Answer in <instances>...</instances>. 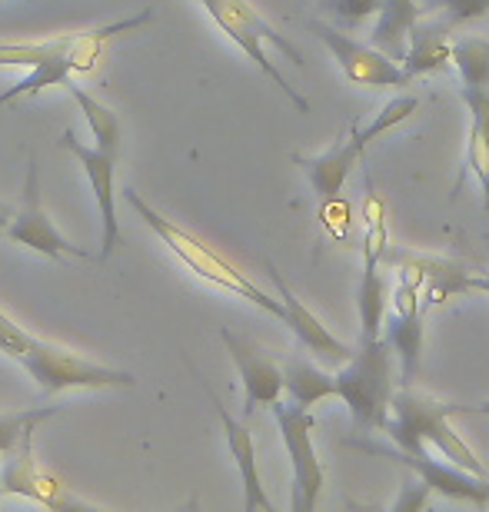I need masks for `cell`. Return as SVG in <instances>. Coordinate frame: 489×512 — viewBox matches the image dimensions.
<instances>
[{"label":"cell","mask_w":489,"mask_h":512,"mask_svg":"<svg viewBox=\"0 0 489 512\" xmlns=\"http://www.w3.org/2000/svg\"><path fill=\"white\" fill-rule=\"evenodd\" d=\"M120 197H124L127 207L134 210L137 217L157 233V240H163V247H167L173 256H177V260L187 266L190 273H197L200 280H207L210 286H220V290L243 296V300L253 303L257 310H263V313H270V316H277V320H283V303L277 300V296L263 293L257 283L247 280V276H243L233 263L223 260L220 253H213L207 243L197 240L193 233H187L183 227H177L173 220L163 217V213L150 207V203L140 197L134 187H127L124 193H120Z\"/></svg>","instance_id":"cell-2"},{"label":"cell","mask_w":489,"mask_h":512,"mask_svg":"<svg viewBox=\"0 0 489 512\" xmlns=\"http://www.w3.org/2000/svg\"><path fill=\"white\" fill-rule=\"evenodd\" d=\"M220 4L227 7L230 14L240 20V24H247V27L253 30V34H257V37L263 40V44H273L277 50H283V54H287L297 67L303 64V54H300V50L293 47L283 34H277V30H273V27L267 24V20H263V17L257 14V7H250V0H220Z\"/></svg>","instance_id":"cell-24"},{"label":"cell","mask_w":489,"mask_h":512,"mask_svg":"<svg viewBox=\"0 0 489 512\" xmlns=\"http://www.w3.org/2000/svg\"><path fill=\"white\" fill-rule=\"evenodd\" d=\"M280 373H283V389H287L290 403H297L303 409L317 406L326 396H336V380L330 373H323L320 366H313L310 360L287 356V360L280 363Z\"/></svg>","instance_id":"cell-20"},{"label":"cell","mask_w":489,"mask_h":512,"mask_svg":"<svg viewBox=\"0 0 489 512\" xmlns=\"http://www.w3.org/2000/svg\"><path fill=\"white\" fill-rule=\"evenodd\" d=\"M220 340L227 346L233 366L240 373V383H243V413H257L260 406H273L277 399L283 396V373H280V363L273 356L257 346L247 336L233 333L223 326L220 330Z\"/></svg>","instance_id":"cell-12"},{"label":"cell","mask_w":489,"mask_h":512,"mask_svg":"<svg viewBox=\"0 0 489 512\" xmlns=\"http://www.w3.org/2000/svg\"><path fill=\"white\" fill-rule=\"evenodd\" d=\"M30 340H34V333H27L17 320H10V316L0 310V353L10 356V360H17V356L30 346Z\"/></svg>","instance_id":"cell-28"},{"label":"cell","mask_w":489,"mask_h":512,"mask_svg":"<svg viewBox=\"0 0 489 512\" xmlns=\"http://www.w3.org/2000/svg\"><path fill=\"white\" fill-rule=\"evenodd\" d=\"M17 496V499H30L37 506L57 509V512H94L100 506L87 503L84 496H77L74 489L60 483L57 476H50L44 466L34 459V446L30 439H24L10 459L0 469V499Z\"/></svg>","instance_id":"cell-9"},{"label":"cell","mask_w":489,"mask_h":512,"mask_svg":"<svg viewBox=\"0 0 489 512\" xmlns=\"http://www.w3.org/2000/svg\"><path fill=\"white\" fill-rule=\"evenodd\" d=\"M60 406H34V409H10L0 413V456H10L24 439H34L37 426L57 416Z\"/></svg>","instance_id":"cell-23"},{"label":"cell","mask_w":489,"mask_h":512,"mask_svg":"<svg viewBox=\"0 0 489 512\" xmlns=\"http://www.w3.org/2000/svg\"><path fill=\"white\" fill-rule=\"evenodd\" d=\"M267 273H270V280H273V286H277V300L283 303V323L290 326L293 333H297V340L307 346V350L317 356V360H323V363H330V366H340V363H346L350 360V346L346 343H340L336 336L326 330V326L313 316L307 306H303L300 300H297V293L290 290L287 283H283V276H280V270L273 266L270 260H267Z\"/></svg>","instance_id":"cell-13"},{"label":"cell","mask_w":489,"mask_h":512,"mask_svg":"<svg viewBox=\"0 0 489 512\" xmlns=\"http://www.w3.org/2000/svg\"><path fill=\"white\" fill-rule=\"evenodd\" d=\"M426 499H430V486H426L423 479H416V483H406L403 496L396 499L393 509H396V512H403V509H423V506H426Z\"/></svg>","instance_id":"cell-29"},{"label":"cell","mask_w":489,"mask_h":512,"mask_svg":"<svg viewBox=\"0 0 489 512\" xmlns=\"http://www.w3.org/2000/svg\"><path fill=\"white\" fill-rule=\"evenodd\" d=\"M307 30L320 40L326 50H330L333 60L346 74V80H353V84H363V87H373V90L410 87L413 84V77L406 74L396 60L380 54V50H373L370 44H360V40H353L350 34H343V30L336 24H330V20L310 17Z\"/></svg>","instance_id":"cell-8"},{"label":"cell","mask_w":489,"mask_h":512,"mask_svg":"<svg viewBox=\"0 0 489 512\" xmlns=\"http://www.w3.org/2000/svg\"><path fill=\"white\" fill-rule=\"evenodd\" d=\"M423 14H440L450 27L460 24H473L489 14V0H430V4L420 7Z\"/></svg>","instance_id":"cell-27"},{"label":"cell","mask_w":489,"mask_h":512,"mask_svg":"<svg viewBox=\"0 0 489 512\" xmlns=\"http://www.w3.org/2000/svg\"><path fill=\"white\" fill-rule=\"evenodd\" d=\"M383 326L393 356L400 360L403 383L410 386V380L420 370V353H423V310H386Z\"/></svg>","instance_id":"cell-18"},{"label":"cell","mask_w":489,"mask_h":512,"mask_svg":"<svg viewBox=\"0 0 489 512\" xmlns=\"http://www.w3.org/2000/svg\"><path fill=\"white\" fill-rule=\"evenodd\" d=\"M64 87H67V94L74 97V104L80 107V114H84L90 137H94V147L107 153H120V117L107 104H100L94 94H87L84 87L74 84L70 77L64 80Z\"/></svg>","instance_id":"cell-21"},{"label":"cell","mask_w":489,"mask_h":512,"mask_svg":"<svg viewBox=\"0 0 489 512\" xmlns=\"http://www.w3.org/2000/svg\"><path fill=\"white\" fill-rule=\"evenodd\" d=\"M17 363L30 373V380L44 393H67V389H130L137 386V376L117 366L87 360L74 350H64L47 340H30V346L17 356Z\"/></svg>","instance_id":"cell-5"},{"label":"cell","mask_w":489,"mask_h":512,"mask_svg":"<svg viewBox=\"0 0 489 512\" xmlns=\"http://www.w3.org/2000/svg\"><path fill=\"white\" fill-rule=\"evenodd\" d=\"M470 290L489 293V276H470Z\"/></svg>","instance_id":"cell-31"},{"label":"cell","mask_w":489,"mask_h":512,"mask_svg":"<svg viewBox=\"0 0 489 512\" xmlns=\"http://www.w3.org/2000/svg\"><path fill=\"white\" fill-rule=\"evenodd\" d=\"M450 37H453V27L446 24L443 17L423 14L410 27L406 54L400 60V67L413 80L426 77V74H436V70H446V64H450Z\"/></svg>","instance_id":"cell-16"},{"label":"cell","mask_w":489,"mask_h":512,"mask_svg":"<svg viewBox=\"0 0 489 512\" xmlns=\"http://www.w3.org/2000/svg\"><path fill=\"white\" fill-rule=\"evenodd\" d=\"M7 240L17 243L30 253H40L47 260H60V256H70V260H87L84 247H74L70 240L60 237V230L50 223L44 200H40V170L37 160L27 163V180H24V200L14 210V217L4 227Z\"/></svg>","instance_id":"cell-10"},{"label":"cell","mask_w":489,"mask_h":512,"mask_svg":"<svg viewBox=\"0 0 489 512\" xmlns=\"http://www.w3.org/2000/svg\"><path fill=\"white\" fill-rule=\"evenodd\" d=\"M336 380V396L350 409L356 433H376L390 413L393 399V350L386 340H363L360 353L340 363Z\"/></svg>","instance_id":"cell-4"},{"label":"cell","mask_w":489,"mask_h":512,"mask_svg":"<svg viewBox=\"0 0 489 512\" xmlns=\"http://www.w3.org/2000/svg\"><path fill=\"white\" fill-rule=\"evenodd\" d=\"M77 37H54L40 44H0V67H34L40 60L54 57L57 50H67Z\"/></svg>","instance_id":"cell-25"},{"label":"cell","mask_w":489,"mask_h":512,"mask_svg":"<svg viewBox=\"0 0 489 512\" xmlns=\"http://www.w3.org/2000/svg\"><path fill=\"white\" fill-rule=\"evenodd\" d=\"M10 217H14V210H10V207H4V203H0V230L7 227V223H10Z\"/></svg>","instance_id":"cell-32"},{"label":"cell","mask_w":489,"mask_h":512,"mask_svg":"<svg viewBox=\"0 0 489 512\" xmlns=\"http://www.w3.org/2000/svg\"><path fill=\"white\" fill-rule=\"evenodd\" d=\"M317 7L336 27H360L363 20L376 14L380 0H317Z\"/></svg>","instance_id":"cell-26"},{"label":"cell","mask_w":489,"mask_h":512,"mask_svg":"<svg viewBox=\"0 0 489 512\" xmlns=\"http://www.w3.org/2000/svg\"><path fill=\"white\" fill-rule=\"evenodd\" d=\"M373 17H376V24L370 30V47L400 64L406 54L410 27L423 17L420 4H416V0H380Z\"/></svg>","instance_id":"cell-17"},{"label":"cell","mask_w":489,"mask_h":512,"mask_svg":"<svg viewBox=\"0 0 489 512\" xmlns=\"http://www.w3.org/2000/svg\"><path fill=\"white\" fill-rule=\"evenodd\" d=\"M463 104L470 107V170L483 183V200L489 210V90L460 87Z\"/></svg>","instance_id":"cell-19"},{"label":"cell","mask_w":489,"mask_h":512,"mask_svg":"<svg viewBox=\"0 0 489 512\" xmlns=\"http://www.w3.org/2000/svg\"><path fill=\"white\" fill-rule=\"evenodd\" d=\"M60 143L74 153L84 177L94 190L97 213H100V260H110V253L120 247V220H117V153L84 147L74 130H64Z\"/></svg>","instance_id":"cell-11"},{"label":"cell","mask_w":489,"mask_h":512,"mask_svg":"<svg viewBox=\"0 0 489 512\" xmlns=\"http://www.w3.org/2000/svg\"><path fill=\"white\" fill-rule=\"evenodd\" d=\"M416 107H420V100L410 97V94L393 97L390 104H386L366 127L353 124L350 130H346V137L336 143L333 150L320 153V157H303V153H293V160H297L303 167V173H307L310 187L317 190L323 210H330L333 203L340 200L346 180H350V173L360 167V157L366 153V147H370L376 137H383L390 127L403 124V120L410 117Z\"/></svg>","instance_id":"cell-3"},{"label":"cell","mask_w":489,"mask_h":512,"mask_svg":"<svg viewBox=\"0 0 489 512\" xmlns=\"http://www.w3.org/2000/svg\"><path fill=\"white\" fill-rule=\"evenodd\" d=\"M207 396H210V403L213 409H217V416H220V423H223V436H227V449H230V456H233V463H237L240 469V483H243V509L247 512H273V503H270V496H267V489H263L260 483V469H257V446H253V436H250V429L240 423V419H233L227 413V406L220 403L217 396L207 389Z\"/></svg>","instance_id":"cell-15"},{"label":"cell","mask_w":489,"mask_h":512,"mask_svg":"<svg viewBox=\"0 0 489 512\" xmlns=\"http://www.w3.org/2000/svg\"><path fill=\"white\" fill-rule=\"evenodd\" d=\"M453 413H476V416H489V403H476V406H456V403H453Z\"/></svg>","instance_id":"cell-30"},{"label":"cell","mask_w":489,"mask_h":512,"mask_svg":"<svg viewBox=\"0 0 489 512\" xmlns=\"http://www.w3.org/2000/svg\"><path fill=\"white\" fill-rule=\"evenodd\" d=\"M346 446L356 449V453L383 456V459H393V463H400L406 469H413L416 479H423V483L430 486V493L456 499V503L489 506V479L470 473V469L453 466L450 459L443 463V459H433L430 453H406V449L383 446V443H376V439H363V436L346 439Z\"/></svg>","instance_id":"cell-6"},{"label":"cell","mask_w":489,"mask_h":512,"mask_svg":"<svg viewBox=\"0 0 489 512\" xmlns=\"http://www.w3.org/2000/svg\"><path fill=\"white\" fill-rule=\"evenodd\" d=\"M386 253V223L376 213L363 237V283H360V323L363 340H376L386 313V283L380 276V263Z\"/></svg>","instance_id":"cell-14"},{"label":"cell","mask_w":489,"mask_h":512,"mask_svg":"<svg viewBox=\"0 0 489 512\" xmlns=\"http://www.w3.org/2000/svg\"><path fill=\"white\" fill-rule=\"evenodd\" d=\"M450 416H453V403H440V399H430L423 393H413L410 386H403L400 393L393 389L390 413H386L380 433L390 436V443L396 449H406V453H426V443H430L453 466L470 469L476 476H486L476 453L450 426Z\"/></svg>","instance_id":"cell-1"},{"label":"cell","mask_w":489,"mask_h":512,"mask_svg":"<svg viewBox=\"0 0 489 512\" xmlns=\"http://www.w3.org/2000/svg\"><path fill=\"white\" fill-rule=\"evenodd\" d=\"M450 64L460 70L463 87L489 90V40L480 37L450 40Z\"/></svg>","instance_id":"cell-22"},{"label":"cell","mask_w":489,"mask_h":512,"mask_svg":"<svg viewBox=\"0 0 489 512\" xmlns=\"http://www.w3.org/2000/svg\"><path fill=\"white\" fill-rule=\"evenodd\" d=\"M270 409H273V419H277L283 446H287L290 463H293L290 509L293 512H313L320 503V493H323V466L317 459V446H313L317 419H313L310 409H303L297 403H283V399H277Z\"/></svg>","instance_id":"cell-7"}]
</instances>
